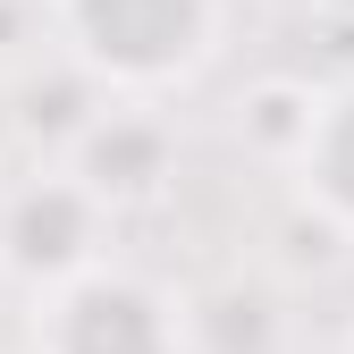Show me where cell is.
<instances>
[{"mask_svg":"<svg viewBox=\"0 0 354 354\" xmlns=\"http://www.w3.org/2000/svg\"><path fill=\"white\" fill-rule=\"evenodd\" d=\"M68 26L76 51L127 84L186 76L211 51V0H68Z\"/></svg>","mask_w":354,"mask_h":354,"instance_id":"6da1fadb","label":"cell"},{"mask_svg":"<svg viewBox=\"0 0 354 354\" xmlns=\"http://www.w3.org/2000/svg\"><path fill=\"white\" fill-rule=\"evenodd\" d=\"M42 354H177V329H169V304L118 270H84L51 295L42 313Z\"/></svg>","mask_w":354,"mask_h":354,"instance_id":"7a4b0ae2","label":"cell"}]
</instances>
